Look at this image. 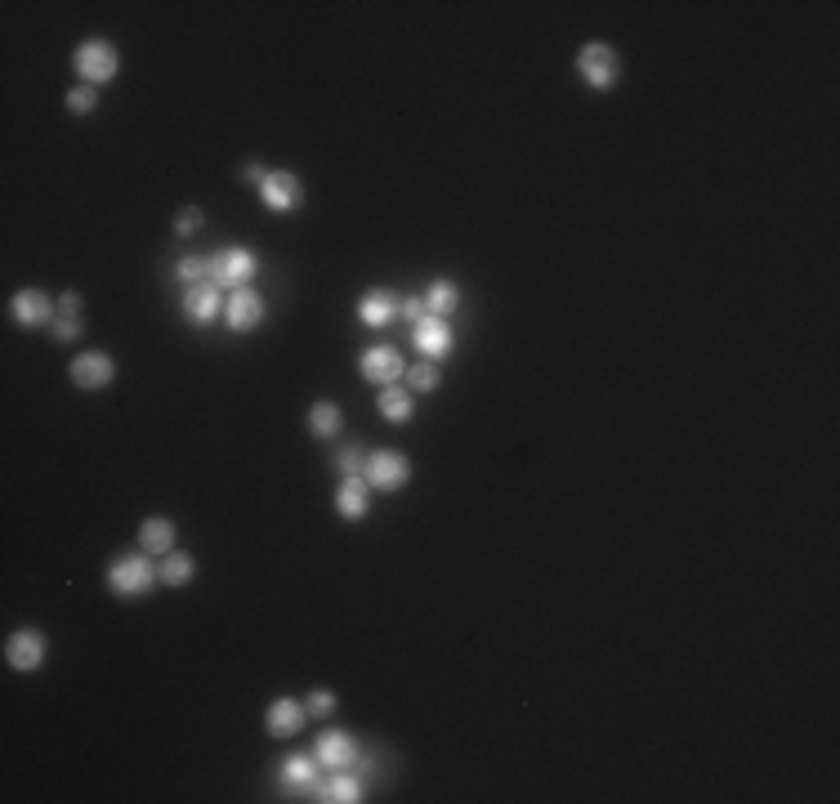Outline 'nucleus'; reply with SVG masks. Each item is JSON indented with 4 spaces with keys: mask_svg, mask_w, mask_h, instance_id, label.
<instances>
[{
    "mask_svg": "<svg viewBox=\"0 0 840 804\" xmlns=\"http://www.w3.org/2000/svg\"><path fill=\"white\" fill-rule=\"evenodd\" d=\"M193 572H197V563L188 559L184 550H170L166 559H161V568H157V577L166 581V586H188L193 581Z\"/></svg>",
    "mask_w": 840,
    "mask_h": 804,
    "instance_id": "nucleus-23",
    "label": "nucleus"
},
{
    "mask_svg": "<svg viewBox=\"0 0 840 804\" xmlns=\"http://www.w3.org/2000/svg\"><path fill=\"white\" fill-rule=\"evenodd\" d=\"M362 465H367V452H362L358 443H349V447H340V452H336V469H340L345 478L362 474Z\"/></svg>",
    "mask_w": 840,
    "mask_h": 804,
    "instance_id": "nucleus-27",
    "label": "nucleus"
},
{
    "mask_svg": "<svg viewBox=\"0 0 840 804\" xmlns=\"http://www.w3.org/2000/svg\"><path fill=\"white\" fill-rule=\"evenodd\" d=\"M260 197H264V206H269V210L286 215V210L304 206V184L291 175V170H269V179L260 184Z\"/></svg>",
    "mask_w": 840,
    "mask_h": 804,
    "instance_id": "nucleus-6",
    "label": "nucleus"
},
{
    "mask_svg": "<svg viewBox=\"0 0 840 804\" xmlns=\"http://www.w3.org/2000/svg\"><path fill=\"white\" fill-rule=\"evenodd\" d=\"M407 380H412L416 394H429V389H438V367L434 362H416V367H407Z\"/></svg>",
    "mask_w": 840,
    "mask_h": 804,
    "instance_id": "nucleus-26",
    "label": "nucleus"
},
{
    "mask_svg": "<svg viewBox=\"0 0 840 804\" xmlns=\"http://www.w3.org/2000/svg\"><path fill=\"white\" fill-rule=\"evenodd\" d=\"M219 313V286L215 282H197L184 291V318L193 322V327H210Z\"/></svg>",
    "mask_w": 840,
    "mask_h": 804,
    "instance_id": "nucleus-13",
    "label": "nucleus"
},
{
    "mask_svg": "<svg viewBox=\"0 0 840 804\" xmlns=\"http://www.w3.org/2000/svg\"><path fill=\"white\" fill-rule=\"evenodd\" d=\"M112 376H117V367H112V358H108V353H99V349L81 353V358L72 362V385L76 389H103Z\"/></svg>",
    "mask_w": 840,
    "mask_h": 804,
    "instance_id": "nucleus-12",
    "label": "nucleus"
},
{
    "mask_svg": "<svg viewBox=\"0 0 840 804\" xmlns=\"http://www.w3.org/2000/svg\"><path fill=\"white\" fill-rule=\"evenodd\" d=\"M5 662L14 670H36L45 662V635H41V630H32V626L14 630L9 644H5Z\"/></svg>",
    "mask_w": 840,
    "mask_h": 804,
    "instance_id": "nucleus-8",
    "label": "nucleus"
},
{
    "mask_svg": "<svg viewBox=\"0 0 840 804\" xmlns=\"http://www.w3.org/2000/svg\"><path fill=\"white\" fill-rule=\"evenodd\" d=\"M358 751L362 746L353 742L349 733H322L318 737V764H327V769H349V764H358Z\"/></svg>",
    "mask_w": 840,
    "mask_h": 804,
    "instance_id": "nucleus-14",
    "label": "nucleus"
},
{
    "mask_svg": "<svg viewBox=\"0 0 840 804\" xmlns=\"http://www.w3.org/2000/svg\"><path fill=\"white\" fill-rule=\"evenodd\" d=\"M63 313H72V318H81V295H76V291H63Z\"/></svg>",
    "mask_w": 840,
    "mask_h": 804,
    "instance_id": "nucleus-34",
    "label": "nucleus"
},
{
    "mask_svg": "<svg viewBox=\"0 0 840 804\" xmlns=\"http://www.w3.org/2000/svg\"><path fill=\"white\" fill-rule=\"evenodd\" d=\"M456 304H461V291H456V282H447V277L429 282V291H425V313H434V318H452Z\"/></svg>",
    "mask_w": 840,
    "mask_h": 804,
    "instance_id": "nucleus-20",
    "label": "nucleus"
},
{
    "mask_svg": "<svg viewBox=\"0 0 840 804\" xmlns=\"http://www.w3.org/2000/svg\"><path fill=\"white\" fill-rule=\"evenodd\" d=\"M318 800H327V804H353V800H362V778H353L349 769H336V778H327L318 787Z\"/></svg>",
    "mask_w": 840,
    "mask_h": 804,
    "instance_id": "nucleus-19",
    "label": "nucleus"
},
{
    "mask_svg": "<svg viewBox=\"0 0 840 804\" xmlns=\"http://www.w3.org/2000/svg\"><path fill=\"white\" fill-rule=\"evenodd\" d=\"M367 505H371V496H367V478H362V474L345 478V483H340V492H336V514H340V519L358 523L362 514H367Z\"/></svg>",
    "mask_w": 840,
    "mask_h": 804,
    "instance_id": "nucleus-17",
    "label": "nucleus"
},
{
    "mask_svg": "<svg viewBox=\"0 0 840 804\" xmlns=\"http://www.w3.org/2000/svg\"><path fill=\"white\" fill-rule=\"evenodd\" d=\"M416 335V349L425 353L429 362H443L447 353H452V327H447V318H434V313H425V318L412 327Z\"/></svg>",
    "mask_w": 840,
    "mask_h": 804,
    "instance_id": "nucleus-9",
    "label": "nucleus"
},
{
    "mask_svg": "<svg viewBox=\"0 0 840 804\" xmlns=\"http://www.w3.org/2000/svg\"><path fill=\"white\" fill-rule=\"evenodd\" d=\"M152 581H157V568L148 563V554H121L108 568V586H112V595H121V599L143 595Z\"/></svg>",
    "mask_w": 840,
    "mask_h": 804,
    "instance_id": "nucleus-2",
    "label": "nucleus"
},
{
    "mask_svg": "<svg viewBox=\"0 0 840 804\" xmlns=\"http://www.w3.org/2000/svg\"><path fill=\"white\" fill-rule=\"evenodd\" d=\"M362 376L371 380V385H398V376H407V362L398 358V349H389V344H376V349L362 353Z\"/></svg>",
    "mask_w": 840,
    "mask_h": 804,
    "instance_id": "nucleus-7",
    "label": "nucleus"
},
{
    "mask_svg": "<svg viewBox=\"0 0 840 804\" xmlns=\"http://www.w3.org/2000/svg\"><path fill=\"white\" fill-rule=\"evenodd\" d=\"M94 103H99V94H94V85H76V90L68 94V108H72V112H90Z\"/></svg>",
    "mask_w": 840,
    "mask_h": 804,
    "instance_id": "nucleus-32",
    "label": "nucleus"
},
{
    "mask_svg": "<svg viewBox=\"0 0 840 804\" xmlns=\"http://www.w3.org/2000/svg\"><path fill=\"white\" fill-rule=\"evenodd\" d=\"M304 706L300 702H291V697H278V702L269 706V715H264V729H269L273 737H291V733H300V724H304Z\"/></svg>",
    "mask_w": 840,
    "mask_h": 804,
    "instance_id": "nucleus-18",
    "label": "nucleus"
},
{
    "mask_svg": "<svg viewBox=\"0 0 840 804\" xmlns=\"http://www.w3.org/2000/svg\"><path fill=\"white\" fill-rule=\"evenodd\" d=\"M376 407H380V416H385V420H394V425H407V420H412V407H416V402H412V394H407V389L385 385V389H380V402H376Z\"/></svg>",
    "mask_w": 840,
    "mask_h": 804,
    "instance_id": "nucleus-21",
    "label": "nucleus"
},
{
    "mask_svg": "<svg viewBox=\"0 0 840 804\" xmlns=\"http://www.w3.org/2000/svg\"><path fill=\"white\" fill-rule=\"evenodd\" d=\"M577 72L590 90H613L617 76H622V63H617L613 45L590 41V45H581V54H577Z\"/></svg>",
    "mask_w": 840,
    "mask_h": 804,
    "instance_id": "nucleus-1",
    "label": "nucleus"
},
{
    "mask_svg": "<svg viewBox=\"0 0 840 804\" xmlns=\"http://www.w3.org/2000/svg\"><path fill=\"white\" fill-rule=\"evenodd\" d=\"M175 277L184 286H197V282H210V264H206V255H184V260L175 264Z\"/></svg>",
    "mask_w": 840,
    "mask_h": 804,
    "instance_id": "nucleus-25",
    "label": "nucleus"
},
{
    "mask_svg": "<svg viewBox=\"0 0 840 804\" xmlns=\"http://www.w3.org/2000/svg\"><path fill=\"white\" fill-rule=\"evenodd\" d=\"M206 264H210V282H215L219 291H237V286H246L255 273V255L246 251V246H228V251H219V255H206Z\"/></svg>",
    "mask_w": 840,
    "mask_h": 804,
    "instance_id": "nucleus-4",
    "label": "nucleus"
},
{
    "mask_svg": "<svg viewBox=\"0 0 840 804\" xmlns=\"http://www.w3.org/2000/svg\"><path fill=\"white\" fill-rule=\"evenodd\" d=\"M224 318H228V331H255L264 322V300L251 291V286H237V291L228 295Z\"/></svg>",
    "mask_w": 840,
    "mask_h": 804,
    "instance_id": "nucleus-10",
    "label": "nucleus"
},
{
    "mask_svg": "<svg viewBox=\"0 0 840 804\" xmlns=\"http://www.w3.org/2000/svg\"><path fill=\"white\" fill-rule=\"evenodd\" d=\"M139 545L148 554H170V545H175V523H170V519H143Z\"/></svg>",
    "mask_w": 840,
    "mask_h": 804,
    "instance_id": "nucleus-22",
    "label": "nucleus"
},
{
    "mask_svg": "<svg viewBox=\"0 0 840 804\" xmlns=\"http://www.w3.org/2000/svg\"><path fill=\"white\" fill-rule=\"evenodd\" d=\"M9 313H14L18 327H45V322H54V309H50V295L36 291V286H27V291L14 295V304H9Z\"/></svg>",
    "mask_w": 840,
    "mask_h": 804,
    "instance_id": "nucleus-11",
    "label": "nucleus"
},
{
    "mask_svg": "<svg viewBox=\"0 0 840 804\" xmlns=\"http://www.w3.org/2000/svg\"><path fill=\"white\" fill-rule=\"evenodd\" d=\"M197 228H202V210H197V206H184V210H179V219H175V233H179V237H193Z\"/></svg>",
    "mask_w": 840,
    "mask_h": 804,
    "instance_id": "nucleus-31",
    "label": "nucleus"
},
{
    "mask_svg": "<svg viewBox=\"0 0 840 804\" xmlns=\"http://www.w3.org/2000/svg\"><path fill=\"white\" fill-rule=\"evenodd\" d=\"M362 478H367V487H376V492H398V487H407V478H412V461H407L403 452H371L367 465H362Z\"/></svg>",
    "mask_w": 840,
    "mask_h": 804,
    "instance_id": "nucleus-3",
    "label": "nucleus"
},
{
    "mask_svg": "<svg viewBox=\"0 0 840 804\" xmlns=\"http://www.w3.org/2000/svg\"><path fill=\"white\" fill-rule=\"evenodd\" d=\"M76 76H81L85 85H94V90H99V85H108L112 76H117V50H112L108 41H85L81 50H76Z\"/></svg>",
    "mask_w": 840,
    "mask_h": 804,
    "instance_id": "nucleus-5",
    "label": "nucleus"
},
{
    "mask_svg": "<svg viewBox=\"0 0 840 804\" xmlns=\"http://www.w3.org/2000/svg\"><path fill=\"white\" fill-rule=\"evenodd\" d=\"M398 318L416 327V322L425 318V295H398Z\"/></svg>",
    "mask_w": 840,
    "mask_h": 804,
    "instance_id": "nucleus-28",
    "label": "nucleus"
},
{
    "mask_svg": "<svg viewBox=\"0 0 840 804\" xmlns=\"http://www.w3.org/2000/svg\"><path fill=\"white\" fill-rule=\"evenodd\" d=\"M340 425H345V416H340L336 402H313V411H309V429H313V434H318V438H336Z\"/></svg>",
    "mask_w": 840,
    "mask_h": 804,
    "instance_id": "nucleus-24",
    "label": "nucleus"
},
{
    "mask_svg": "<svg viewBox=\"0 0 840 804\" xmlns=\"http://www.w3.org/2000/svg\"><path fill=\"white\" fill-rule=\"evenodd\" d=\"M76 335H81V318H72V313H59V318H54V340L72 344Z\"/></svg>",
    "mask_w": 840,
    "mask_h": 804,
    "instance_id": "nucleus-29",
    "label": "nucleus"
},
{
    "mask_svg": "<svg viewBox=\"0 0 840 804\" xmlns=\"http://www.w3.org/2000/svg\"><path fill=\"white\" fill-rule=\"evenodd\" d=\"M282 787L295 791V796H313V791L322 787L318 782V760H309V755H291V760L282 764Z\"/></svg>",
    "mask_w": 840,
    "mask_h": 804,
    "instance_id": "nucleus-15",
    "label": "nucleus"
},
{
    "mask_svg": "<svg viewBox=\"0 0 840 804\" xmlns=\"http://www.w3.org/2000/svg\"><path fill=\"white\" fill-rule=\"evenodd\" d=\"M358 318L367 322L371 331H385L389 322L398 318V295L394 291H367L358 300Z\"/></svg>",
    "mask_w": 840,
    "mask_h": 804,
    "instance_id": "nucleus-16",
    "label": "nucleus"
},
{
    "mask_svg": "<svg viewBox=\"0 0 840 804\" xmlns=\"http://www.w3.org/2000/svg\"><path fill=\"white\" fill-rule=\"evenodd\" d=\"M304 711H309V715H331V711H336V697H331L327 688H313L309 702H304Z\"/></svg>",
    "mask_w": 840,
    "mask_h": 804,
    "instance_id": "nucleus-30",
    "label": "nucleus"
},
{
    "mask_svg": "<svg viewBox=\"0 0 840 804\" xmlns=\"http://www.w3.org/2000/svg\"><path fill=\"white\" fill-rule=\"evenodd\" d=\"M242 179H246V184H264V179H269V170L251 161V166H242Z\"/></svg>",
    "mask_w": 840,
    "mask_h": 804,
    "instance_id": "nucleus-33",
    "label": "nucleus"
}]
</instances>
